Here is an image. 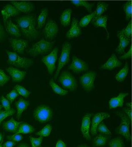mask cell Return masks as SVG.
<instances>
[{
    "label": "cell",
    "instance_id": "cell-9",
    "mask_svg": "<svg viewBox=\"0 0 132 147\" xmlns=\"http://www.w3.org/2000/svg\"><path fill=\"white\" fill-rule=\"evenodd\" d=\"M58 53V49L56 47L49 55L43 57L41 59L47 67L49 73L51 75L53 74L56 69L55 64L57 59Z\"/></svg>",
    "mask_w": 132,
    "mask_h": 147
},
{
    "label": "cell",
    "instance_id": "cell-57",
    "mask_svg": "<svg viewBox=\"0 0 132 147\" xmlns=\"http://www.w3.org/2000/svg\"><path fill=\"white\" fill-rule=\"evenodd\" d=\"M2 108V105H0V111H1Z\"/></svg>",
    "mask_w": 132,
    "mask_h": 147
},
{
    "label": "cell",
    "instance_id": "cell-44",
    "mask_svg": "<svg viewBox=\"0 0 132 147\" xmlns=\"http://www.w3.org/2000/svg\"><path fill=\"white\" fill-rule=\"evenodd\" d=\"M0 101L2 104V106L4 108L5 111H8L11 109L10 106V102L7 99L3 96H2L0 99Z\"/></svg>",
    "mask_w": 132,
    "mask_h": 147
},
{
    "label": "cell",
    "instance_id": "cell-50",
    "mask_svg": "<svg viewBox=\"0 0 132 147\" xmlns=\"http://www.w3.org/2000/svg\"><path fill=\"white\" fill-rule=\"evenodd\" d=\"M17 144L16 142H14L11 141H8L4 143V144L3 145V147H13L15 145Z\"/></svg>",
    "mask_w": 132,
    "mask_h": 147
},
{
    "label": "cell",
    "instance_id": "cell-41",
    "mask_svg": "<svg viewBox=\"0 0 132 147\" xmlns=\"http://www.w3.org/2000/svg\"><path fill=\"white\" fill-rule=\"evenodd\" d=\"M97 131L105 135H112V133L108 129L103 122H101L97 127Z\"/></svg>",
    "mask_w": 132,
    "mask_h": 147
},
{
    "label": "cell",
    "instance_id": "cell-32",
    "mask_svg": "<svg viewBox=\"0 0 132 147\" xmlns=\"http://www.w3.org/2000/svg\"><path fill=\"white\" fill-rule=\"evenodd\" d=\"M129 68L128 63L126 62L125 66L116 75L115 78L119 82L123 81L127 76Z\"/></svg>",
    "mask_w": 132,
    "mask_h": 147
},
{
    "label": "cell",
    "instance_id": "cell-31",
    "mask_svg": "<svg viewBox=\"0 0 132 147\" xmlns=\"http://www.w3.org/2000/svg\"><path fill=\"white\" fill-rule=\"evenodd\" d=\"M49 84L54 92L61 96H65L68 94V91L65 90L59 87L54 82L53 79L50 80Z\"/></svg>",
    "mask_w": 132,
    "mask_h": 147
},
{
    "label": "cell",
    "instance_id": "cell-5",
    "mask_svg": "<svg viewBox=\"0 0 132 147\" xmlns=\"http://www.w3.org/2000/svg\"><path fill=\"white\" fill-rule=\"evenodd\" d=\"M53 112L50 108L45 105L39 106L33 112V117L41 123H45L51 120Z\"/></svg>",
    "mask_w": 132,
    "mask_h": 147
},
{
    "label": "cell",
    "instance_id": "cell-33",
    "mask_svg": "<svg viewBox=\"0 0 132 147\" xmlns=\"http://www.w3.org/2000/svg\"><path fill=\"white\" fill-rule=\"evenodd\" d=\"M71 2L72 4L77 7L83 6L85 7L89 12L92 11V8L95 4L94 3H90L85 1H72Z\"/></svg>",
    "mask_w": 132,
    "mask_h": 147
},
{
    "label": "cell",
    "instance_id": "cell-49",
    "mask_svg": "<svg viewBox=\"0 0 132 147\" xmlns=\"http://www.w3.org/2000/svg\"><path fill=\"white\" fill-rule=\"evenodd\" d=\"M124 111L127 114V116L128 117L131 121H132V109L125 108L123 109Z\"/></svg>",
    "mask_w": 132,
    "mask_h": 147
},
{
    "label": "cell",
    "instance_id": "cell-21",
    "mask_svg": "<svg viewBox=\"0 0 132 147\" xmlns=\"http://www.w3.org/2000/svg\"><path fill=\"white\" fill-rule=\"evenodd\" d=\"M117 37L120 39V43L118 47L116 49L115 51L119 54H123L124 53L125 48L130 44L131 39L127 38L120 31L118 32Z\"/></svg>",
    "mask_w": 132,
    "mask_h": 147
},
{
    "label": "cell",
    "instance_id": "cell-46",
    "mask_svg": "<svg viewBox=\"0 0 132 147\" xmlns=\"http://www.w3.org/2000/svg\"><path fill=\"white\" fill-rule=\"evenodd\" d=\"M7 138L9 140L14 142H18L21 141L23 139V137L22 135L20 134L7 136Z\"/></svg>",
    "mask_w": 132,
    "mask_h": 147
},
{
    "label": "cell",
    "instance_id": "cell-13",
    "mask_svg": "<svg viewBox=\"0 0 132 147\" xmlns=\"http://www.w3.org/2000/svg\"><path fill=\"white\" fill-rule=\"evenodd\" d=\"M92 113H87L83 119L81 131L83 134V137L87 140H90L91 136L89 134L90 131V119L93 116Z\"/></svg>",
    "mask_w": 132,
    "mask_h": 147
},
{
    "label": "cell",
    "instance_id": "cell-2",
    "mask_svg": "<svg viewBox=\"0 0 132 147\" xmlns=\"http://www.w3.org/2000/svg\"><path fill=\"white\" fill-rule=\"evenodd\" d=\"M55 43V41L50 42L43 39L41 40L32 45V47L28 51V53L33 57L39 55L47 54L52 50Z\"/></svg>",
    "mask_w": 132,
    "mask_h": 147
},
{
    "label": "cell",
    "instance_id": "cell-25",
    "mask_svg": "<svg viewBox=\"0 0 132 147\" xmlns=\"http://www.w3.org/2000/svg\"><path fill=\"white\" fill-rule=\"evenodd\" d=\"M108 6V4L107 3L103 2H99L97 3L96 9L95 11H94L95 13L92 20V22L93 23L97 18L100 17L101 15L107 10Z\"/></svg>",
    "mask_w": 132,
    "mask_h": 147
},
{
    "label": "cell",
    "instance_id": "cell-54",
    "mask_svg": "<svg viewBox=\"0 0 132 147\" xmlns=\"http://www.w3.org/2000/svg\"><path fill=\"white\" fill-rule=\"evenodd\" d=\"M77 147H89L87 145L85 144H83V145H80L79 146Z\"/></svg>",
    "mask_w": 132,
    "mask_h": 147
},
{
    "label": "cell",
    "instance_id": "cell-16",
    "mask_svg": "<svg viewBox=\"0 0 132 147\" xmlns=\"http://www.w3.org/2000/svg\"><path fill=\"white\" fill-rule=\"evenodd\" d=\"M1 12L3 15V22L5 25L6 21L9 18L17 16L20 13V11L13 5L8 4L3 7Z\"/></svg>",
    "mask_w": 132,
    "mask_h": 147
},
{
    "label": "cell",
    "instance_id": "cell-42",
    "mask_svg": "<svg viewBox=\"0 0 132 147\" xmlns=\"http://www.w3.org/2000/svg\"><path fill=\"white\" fill-rule=\"evenodd\" d=\"M10 80V78L6 75L3 70L0 69V86H4Z\"/></svg>",
    "mask_w": 132,
    "mask_h": 147
},
{
    "label": "cell",
    "instance_id": "cell-38",
    "mask_svg": "<svg viewBox=\"0 0 132 147\" xmlns=\"http://www.w3.org/2000/svg\"><path fill=\"white\" fill-rule=\"evenodd\" d=\"M94 13H95L94 12L91 14L86 15V16L82 18L80 21L79 22V26L81 27H85L88 25L93 20V17H94Z\"/></svg>",
    "mask_w": 132,
    "mask_h": 147
},
{
    "label": "cell",
    "instance_id": "cell-11",
    "mask_svg": "<svg viewBox=\"0 0 132 147\" xmlns=\"http://www.w3.org/2000/svg\"><path fill=\"white\" fill-rule=\"evenodd\" d=\"M58 31V26L56 22L53 20H49L44 30L45 38L47 40H53L57 36Z\"/></svg>",
    "mask_w": 132,
    "mask_h": 147
},
{
    "label": "cell",
    "instance_id": "cell-12",
    "mask_svg": "<svg viewBox=\"0 0 132 147\" xmlns=\"http://www.w3.org/2000/svg\"><path fill=\"white\" fill-rule=\"evenodd\" d=\"M110 115L108 113H98L94 115L92 120V127H91V133L92 136H95L97 135V127L99 124L102 122L105 119L110 117Z\"/></svg>",
    "mask_w": 132,
    "mask_h": 147
},
{
    "label": "cell",
    "instance_id": "cell-40",
    "mask_svg": "<svg viewBox=\"0 0 132 147\" xmlns=\"http://www.w3.org/2000/svg\"><path fill=\"white\" fill-rule=\"evenodd\" d=\"M121 32L125 37L128 39H131L132 37V21L131 20L126 28L123 29Z\"/></svg>",
    "mask_w": 132,
    "mask_h": 147
},
{
    "label": "cell",
    "instance_id": "cell-53",
    "mask_svg": "<svg viewBox=\"0 0 132 147\" xmlns=\"http://www.w3.org/2000/svg\"><path fill=\"white\" fill-rule=\"evenodd\" d=\"M126 105L127 106V108L132 109V103L131 102H128V103H127Z\"/></svg>",
    "mask_w": 132,
    "mask_h": 147
},
{
    "label": "cell",
    "instance_id": "cell-28",
    "mask_svg": "<svg viewBox=\"0 0 132 147\" xmlns=\"http://www.w3.org/2000/svg\"><path fill=\"white\" fill-rule=\"evenodd\" d=\"M72 10L70 9L65 10L60 16L61 23L65 27L69 25L71 21Z\"/></svg>",
    "mask_w": 132,
    "mask_h": 147
},
{
    "label": "cell",
    "instance_id": "cell-35",
    "mask_svg": "<svg viewBox=\"0 0 132 147\" xmlns=\"http://www.w3.org/2000/svg\"><path fill=\"white\" fill-rule=\"evenodd\" d=\"M110 147H124L125 146L123 140L122 138L117 137L111 140L109 143Z\"/></svg>",
    "mask_w": 132,
    "mask_h": 147
},
{
    "label": "cell",
    "instance_id": "cell-52",
    "mask_svg": "<svg viewBox=\"0 0 132 147\" xmlns=\"http://www.w3.org/2000/svg\"><path fill=\"white\" fill-rule=\"evenodd\" d=\"M17 147H29L27 144L26 143H21Z\"/></svg>",
    "mask_w": 132,
    "mask_h": 147
},
{
    "label": "cell",
    "instance_id": "cell-7",
    "mask_svg": "<svg viewBox=\"0 0 132 147\" xmlns=\"http://www.w3.org/2000/svg\"><path fill=\"white\" fill-rule=\"evenodd\" d=\"M71 49L72 45L69 42H66L62 45V51L59 60L58 66L55 73V80L57 79L61 69L69 62Z\"/></svg>",
    "mask_w": 132,
    "mask_h": 147
},
{
    "label": "cell",
    "instance_id": "cell-15",
    "mask_svg": "<svg viewBox=\"0 0 132 147\" xmlns=\"http://www.w3.org/2000/svg\"><path fill=\"white\" fill-rule=\"evenodd\" d=\"M11 3L20 11L24 13H29L34 9V5L30 2L11 1Z\"/></svg>",
    "mask_w": 132,
    "mask_h": 147
},
{
    "label": "cell",
    "instance_id": "cell-6",
    "mask_svg": "<svg viewBox=\"0 0 132 147\" xmlns=\"http://www.w3.org/2000/svg\"><path fill=\"white\" fill-rule=\"evenodd\" d=\"M59 81L63 88L74 91L76 90L78 85L76 80L69 71H65L61 73L59 78Z\"/></svg>",
    "mask_w": 132,
    "mask_h": 147
},
{
    "label": "cell",
    "instance_id": "cell-26",
    "mask_svg": "<svg viewBox=\"0 0 132 147\" xmlns=\"http://www.w3.org/2000/svg\"><path fill=\"white\" fill-rule=\"evenodd\" d=\"M34 131H35V129L33 126L29 125L27 123L23 122L19 126V129L17 132L13 135L20 134H31L34 132Z\"/></svg>",
    "mask_w": 132,
    "mask_h": 147
},
{
    "label": "cell",
    "instance_id": "cell-27",
    "mask_svg": "<svg viewBox=\"0 0 132 147\" xmlns=\"http://www.w3.org/2000/svg\"><path fill=\"white\" fill-rule=\"evenodd\" d=\"M108 17L107 16H100L98 18L96 19L94 21V26L95 28H98V27H103L104 28L106 31L107 34V39H109L110 38V35L107 29V20Z\"/></svg>",
    "mask_w": 132,
    "mask_h": 147
},
{
    "label": "cell",
    "instance_id": "cell-47",
    "mask_svg": "<svg viewBox=\"0 0 132 147\" xmlns=\"http://www.w3.org/2000/svg\"><path fill=\"white\" fill-rule=\"evenodd\" d=\"M132 57V46L131 45L129 49V51L126 53H125L120 58V59L125 60L127 59H130Z\"/></svg>",
    "mask_w": 132,
    "mask_h": 147
},
{
    "label": "cell",
    "instance_id": "cell-4",
    "mask_svg": "<svg viewBox=\"0 0 132 147\" xmlns=\"http://www.w3.org/2000/svg\"><path fill=\"white\" fill-rule=\"evenodd\" d=\"M116 114L121 117V121L119 127L116 129V131L117 134L123 136L127 141L131 142V136L130 131L131 120L125 113L117 112Z\"/></svg>",
    "mask_w": 132,
    "mask_h": 147
},
{
    "label": "cell",
    "instance_id": "cell-58",
    "mask_svg": "<svg viewBox=\"0 0 132 147\" xmlns=\"http://www.w3.org/2000/svg\"><path fill=\"white\" fill-rule=\"evenodd\" d=\"M41 147L40 146V147Z\"/></svg>",
    "mask_w": 132,
    "mask_h": 147
},
{
    "label": "cell",
    "instance_id": "cell-51",
    "mask_svg": "<svg viewBox=\"0 0 132 147\" xmlns=\"http://www.w3.org/2000/svg\"><path fill=\"white\" fill-rule=\"evenodd\" d=\"M56 147H66V145L62 140H59L56 144Z\"/></svg>",
    "mask_w": 132,
    "mask_h": 147
},
{
    "label": "cell",
    "instance_id": "cell-56",
    "mask_svg": "<svg viewBox=\"0 0 132 147\" xmlns=\"http://www.w3.org/2000/svg\"><path fill=\"white\" fill-rule=\"evenodd\" d=\"M3 142V140H2L1 142V143H0V147H2Z\"/></svg>",
    "mask_w": 132,
    "mask_h": 147
},
{
    "label": "cell",
    "instance_id": "cell-22",
    "mask_svg": "<svg viewBox=\"0 0 132 147\" xmlns=\"http://www.w3.org/2000/svg\"><path fill=\"white\" fill-rule=\"evenodd\" d=\"M22 122V121H17L13 118H11L3 123V127L5 131L15 134L18 130L20 125Z\"/></svg>",
    "mask_w": 132,
    "mask_h": 147
},
{
    "label": "cell",
    "instance_id": "cell-20",
    "mask_svg": "<svg viewBox=\"0 0 132 147\" xmlns=\"http://www.w3.org/2000/svg\"><path fill=\"white\" fill-rule=\"evenodd\" d=\"M128 95V93H120L117 97L112 98L109 101L110 109L118 107H122L123 106L124 98Z\"/></svg>",
    "mask_w": 132,
    "mask_h": 147
},
{
    "label": "cell",
    "instance_id": "cell-3",
    "mask_svg": "<svg viewBox=\"0 0 132 147\" xmlns=\"http://www.w3.org/2000/svg\"><path fill=\"white\" fill-rule=\"evenodd\" d=\"M8 57L7 63L17 67L27 69L33 64V61L26 57H20L17 53L6 51Z\"/></svg>",
    "mask_w": 132,
    "mask_h": 147
},
{
    "label": "cell",
    "instance_id": "cell-45",
    "mask_svg": "<svg viewBox=\"0 0 132 147\" xmlns=\"http://www.w3.org/2000/svg\"><path fill=\"white\" fill-rule=\"evenodd\" d=\"M19 96V94L17 91L15 90H13L11 91L9 93H8L6 96V98L7 99L10 101L11 103H12L14 101V100L18 97Z\"/></svg>",
    "mask_w": 132,
    "mask_h": 147
},
{
    "label": "cell",
    "instance_id": "cell-17",
    "mask_svg": "<svg viewBox=\"0 0 132 147\" xmlns=\"http://www.w3.org/2000/svg\"><path fill=\"white\" fill-rule=\"evenodd\" d=\"M82 34V30L78 24V21L76 18H73L72 25L69 30L66 34V37L68 39L77 38Z\"/></svg>",
    "mask_w": 132,
    "mask_h": 147
},
{
    "label": "cell",
    "instance_id": "cell-55",
    "mask_svg": "<svg viewBox=\"0 0 132 147\" xmlns=\"http://www.w3.org/2000/svg\"><path fill=\"white\" fill-rule=\"evenodd\" d=\"M3 139V135L1 133H0V142L2 141Z\"/></svg>",
    "mask_w": 132,
    "mask_h": 147
},
{
    "label": "cell",
    "instance_id": "cell-43",
    "mask_svg": "<svg viewBox=\"0 0 132 147\" xmlns=\"http://www.w3.org/2000/svg\"><path fill=\"white\" fill-rule=\"evenodd\" d=\"M30 139L31 142V147H40L43 141V137H40L39 138H37L30 137Z\"/></svg>",
    "mask_w": 132,
    "mask_h": 147
},
{
    "label": "cell",
    "instance_id": "cell-39",
    "mask_svg": "<svg viewBox=\"0 0 132 147\" xmlns=\"http://www.w3.org/2000/svg\"><path fill=\"white\" fill-rule=\"evenodd\" d=\"M16 113V111L13 109H11L10 110L8 111H0V125L3 121L8 117L13 115Z\"/></svg>",
    "mask_w": 132,
    "mask_h": 147
},
{
    "label": "cell",
    "instance_id": "cell-10",
    "mask_svg": "<svg viewBox=\"0 0 132 147\" xmlns=\"http://www.w3.org/2000/svg\"><path fill=\"white\" fill-rule=\"evenodd\" d=\"M69 69L74 73L79 74L88 70V65L86 62L76 56L72 58V62L69 66Z\"/></svg>",
    "mask_w": 132,
    "mask_h": 147
},
{
    "label": "cell",
    "instance_id": "cell-14",
    "mask_svg": "<svg viewBox=\"0 0 132 147\" xmlns=\"http://www.w3.org/2000/svg\"><path fill=\"white\" fill-rule=\"evenodd\" d=\"M9 41L13 51L20 54L23 53L28 45V41L26 40L10 38L9 39Z\"/></svg>",
    "mask_w": 132,
    "mask_h": 147
},
{
    "label": "cell",
    "instance_id": "cell-34",
    "mask_svg": "<svg viewBox=\"0 0 132 147\" xmlns=\"http://www.w3.org/2000/svg\"><path fill=\"white\" fill-rule=\"evenodd\" d=\"M132 1H127L123 5V9L126 14V20H129L132 17Z\"/></svg>",
    "mask_w": 132,
    "mask_h": 147
},
{
    "label": "cell",
    "instance_id": "cell-29",
    "mask_svg": "<svg viewBox=\"0 0 132 147\" xmlns=\"http://www.w3.org/2000/svg\"><path fill=\"white\" fill-rule=\"evenodd\" d=\"M109 138L107 136L99 134L94 138L93 143L95 147L103 146L106 144L108 141Z\"/></svg>",
    "mask_w": 132,
    "mask_h": 147
},
{
    "label": "cell",
    "instance_id": "cell-30",
    "mask_svg": "<svg viewBox=\"0 0 132 147\" xmlns=\"http://www.w3.org/2000/svg\"><path fill=\"white\" fill-rule=\"evenodd\" d=\"M48 14V10L47 8H44L41 10V12L37 19V28L40 29L44 27L46 22V19Z\"/></svg>",
    "mask_w": 132,
    "mask_h": 147
},
{
    "label": "cell",
    "instance_id": "cell-8",
    "mask_svg": "<svg viewBox=\"0 0 132 147\" xmlns=\"http://www.w3.org/2000/svg\"><path fill=\"white\" fill-rule=\"evenodd\" d=\"M95 71H90L87 72L81 76L79 82L83 88L87 92H89L95 88L94 82L96 77Z\"/></svg>",
    "mask_w": 132,
    "mask_h": 147
},
{
    "label": "cell",
    "instance_id": "cell-18",
    "mask_svg": "<svg viewBox=\"0 0 132 147\" xmlns=\"http://www.w3.org/2000/svg\"><path fill=\"white\" fill-rule=\"evenodd\" d=\"M122 64V62L117 59L115 54L113 53L107 61L101 66L100 68L111 70L115 68L121 67Z\"/></svg>",
    "mask_w": 132,
    "mask_h": 147
},
{
    "label": "cell",
    "instance_id": "cell-48",
    "mask_svg": "<svg viewBox=\"0 0 132 147\" xmlns=\"http://www.w3.org/2000/svg\"><path fill=\"white\" fill-rule=\"evenodd\" d=\"M6 36V32L4 30V28L2 25L0 23V41L4 40Z\"/></svg>",
    "mask_w": 132,
    "mask_h": 147
},
{
    "label": "cell",
    "instance_id": "cell-36",
    "mask_svg": "<svg viewBox=\"0 0 132 147\" xmlns=\"http://www.w3.org/2000/svg\"><path fill=\"white\" fill-rule=\"evenodd\" d=\"M14 89L17 91L19 95L23 96L25 98H28L31 94L30 91L27 90L24 87L21 85H16L14 87Z\"/></svg>",
    "mask_w": 132,
    "mask_h": 147
},
{
    "label": "cell",
    "instance_id": "cell-19",
    "mask_svg": "<svg viewBox=\"0 0 132 147\" xmlns=\"http://www.w3.org/2000/svg\"><path fill=\"white\" fill-rule=\"evenodd\" d=\"M6 71L11 76L13 81L14 82H20L24 79L27 74L25 71L19 70L16 68L10 67L6 69Z\"/></svg>",
    "mask_w": 132,
    "mask_h": 147
},
{
    "label": "cell",
    "instance_id": "cell-37",
    "mask_svg": "<svg viewBox=\"0 0 132 147\" xmlns=\"http://www.w3.org/2000/svg\"><path fill=\"white\" fill-rule=\"evenodd\" d=\"M52 130V127L50 125H47L41 130L36 133V135L40 137H46L49 136Z\"/></svg>",
    "mask_w": 132,
    "mask_h": 147
},
{
    "label": "cell",
    "instance_id": "cell-24",
    "mask_svg": "<svg viewBox=\"0 0 132 147\" xmlns=\"http://www.w3.org/2000/svg\"><path fill=\"white\" fill-rule=\"evenodd\" d=\"M29 104V101L23 98L20 99L16 102V106L17 109V117L18 120L20 119L23 113L27 109Z\"/></svg>",
    "mask_w": 132,
    "mask_h": 147
},
{
    "label": "cell",
    "instance_id": "cell-1",
    "mask_svg": "<svg viewBox=\"0 0 132 147\" xmlns=\"http://www.w3.org/2000/svg\"><path fill=\"white\" fill-rule=\"evenodd\" d=\"M16 21L22 33L28 38L34 40L39 37V33L35 28L36 19L34 15H25L18 18Z\"/></svg>",
    "mask_w": 132,
    "mask_h": 147
},
{
    "label": "cell",
    "instance_id": "cell-23",
    "mask_svg": "<svg viewBox=\"0 0 132 147\" xmlns=\"http://www.w3.org/2000/svg\"><path fill=\"white\" fill-rule=\"evenodd\" d=\"M5 25H6V31L8 33L17 38H19L21 36V33L20 31L19 27L12 22L11 18L7 20Z\"/></svg>",
    "mask_w": 132,
    "mask_h": 147
}]
</instances>
